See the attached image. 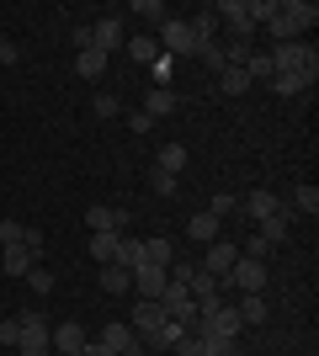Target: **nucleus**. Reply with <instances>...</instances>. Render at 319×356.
<instances>
[{
	"label": "nucleus",
	"mask_w": 319,
	"mask_h": 356,
	"mask_svg": "<svg viewBox=\"0 0 319 356\" xmlns=\"http://www.w3.org/2000/svg\"><path fill=\"white\" fill-rule=\"evenodd\" d=\"M101 293H128V271L122 266H101Z\"/></svg>",
	"instance_id": "33"
},
{
	"label": "nucleus",
	"mask_w": 319,
	"mask_h": 356,
	"mask_svg": "<svg viewBox=\"0 0 319 356\" xmlns=\"http://www.w3.org/2000/svg\"><path fill=\"white\" fill-rule=\"evenodd\" d=\"M229 287H234V293H266V261L240 255V261H234V271H229Z\"/></svg>",
	"instance_id": "6"
},
{
	"label": "nucleus",
	"mask_w": 319,
	"mask_h": 356,
	"mask_svg": "<svg viewBox=\"0 0 319 356\" xmlns=\"http://www.w3.org/2000/svg\"><path fill=\"white\" fill-rule=\"evenodd\" d=\"M293 208H298V213H309V218H314V213H319V186H309V181H304V186L293 192Z\"/></svg>",
	"instance_id": "31"
},
{
	"label": "nucleus",
	"mask_w": 319,
	"mask_h": 356,
	"mask_svg": "<svg viewBox=\"0 0 319 356\" xmlns=\"http://www.w3.org/2000/svg\"><path fill=\"white\" fill-rule=\"evenodd\" d=\"M112 266H122V271L144 266V239H128V234H122L117 239V261H112Z\"/></svg>",
	"instance_id": "20"
},
{
	"label": "nucleus",
	"mask_w": 319,
	"mask_h": 356,
	"mask_svg": "<svg viewBox=\"0 0 319 356\" xmlns=\"http://www.w3.org/2000/svg\"><path fill=\"white\" fill-rule=\"evenodd\" d=\"M160 325H165V309H160L154 298H138V309H133V335H138V341H149Z\"/></svg>",
	"instance_id": "10"
},
{
	"label": "nucleus",
	"mask_w": 319,
	"mask_h": 356,
	"mask_svg": "<svg viewBox=\"0 0 319 356\" xmlns=\"http://www.w3.org/2000/svg\"><path fill=\"white\" fill-rule=\"evenodd\" d=\"M213 16H218V22H229L240 43H250V32H256V16H250V0H224V6H218Z\"/></svg>",
	"instance_id": "7"
},
{
	"label": "nucleus",
	"mask_w": 319,
	"mask_h": 356,
	"mask_svg": "<svg viewBox=\"0 0 319 356\" xmlns=\"http://www.w3.org/2000/svg\"><path fill=\"white\" fill-rule=\"evenodd\" d=\"M186 27H192V43H197V48L218 43V16H213V11H197L192 22H186Z\"/></svg>",
	"instance_id": "16"
},
{
	"label": "nucleus",
	"mask_w": 319,
	"mask_h": 356,
	"mask_svg": "<svg viewBox=\"0 0 319 356\" xmlns=\"http://www.w3.org/2000/svg\"><path fill=\"white\" fill-rule=\"evenodd\" d=\"M75 74H80V80H101V74H106V54H101V48L75 54Z\"/></svg>",
	"instance_id": "17"
},
{
	"label": "nucleus",
	"mask_w": 319,
	"mask_h": 356,
	"mask_svg": "<svg viewBox=\"0 0 319 356\" xmlns=\"http://www.w3.org/2000/svg\"><path fill=\"white\" fill-rule=\"evenodd\" d=\"M144 112H149V118H170V112H176V90L154 86L149 96H144Z\"/></svg>",
	"instance_id": "19"
},
{
	"label": "nucleus",
	"mask_w": 319,
	"mask_h": 356,
	"mask_svg": "<svg viewBox=\"0 0 319 356\" xmlns=\"http://www.w3.org/2000/svg\"><path fill=\"white\" fill-rule=\"evenodd\" d=\"M128 128H133V134L144 138V134H149V128H154V118H149V112H144V106H133V112H128Z\"/></svg>",
	"instance_id": "36"
},
{
	"label": "nucleus",
	"mask_w": 319,
	"mask_h": 356,
	"mask_svg": "<svg viewBox=\"0 0 319 356\" xmlns=\"http://www.w3.org/2000/svg\"><path fill=\"white\" fill-rule=\"evenodd\" d=\"M234 261H240V245H234V239H213L208 255H202V271L218 282V293H229V271H234Z\"/></svg>",
	"instance_id": "3"
},
{
	"label": "nucleus",
	"mask_w": 319,
	"mask_h": 356,
	"mask_svg": "<svg viewBox=\"0 0 319 356\" xmlns=\"http://www.w3.org/2000/svg\"><path fill=\"white\" fill-rule=\"evenodd\" d=\"M149 70H154V86H165V90H170V74H176V64H170L165 54H160V59H154Z\"/></svg>",
	"instance_id": "38"
},
{
	"label": "nucleus",
	"mask_w": 319,
	"mask_h": 356,
	"mask_svg": "<svg viewBox=\"0 0 319 356\" xmlns=\"http://www.w3.org/2000/svg\"><path fill=\"white\" fill-rule=\"evenodd\" d=\"M234 208H240V202H234V197H229V192H218V197H213V202H208V213H213V218H229V213H234Z\"/></svg>",
	"instance_id": "37"
},
{
	"label": "nucleus",
	"mask_w": 319,
	"mask_h": 356,
	"mask_svg": "<svg viewBox=\"0 0 319 356\" xmlns=\"http://www.w3.org/2000/svg\"><path fill=\"white\" fill-rule=\"evenodd\" d=\"M117 239H122V234H91V255H96V266H112V261H117Z\"/></svg>",
	"instance_id": "24"
},
{
	"label": "nucleus",
	"mask_w": 319,
	"mask_h": 356,
	"mask_svg": "<svg viewBox=\"0 0 319 356\" xmlns=\"http://www.w3.org/2000/svg\"><path fill=\"white\" fill-rule=\"evenodd\" d=\"M75 356H117V351H106V346L101 341H85V346H80V351Z\"/></svg>",
	"instance_id": "42"
},
{
	"label": "nucleus",
	"mask_w": 319,
	"mask_h": 356,
	"mask_svg": "<svg viewBox=\"0 0 319 356\" xmlns=\"http://www.w3.org/2000/svg\"><path fill=\"white\" fill-rule=\"evenodd\" d=\"M122 48H128V59H138V64H154V59H160V43H154V38H128Z\"/></svg>",
	"instance_id": "25"
},
{
	"label": "nucleus",
	"mask_w": 319,
	"mask_h": 356,
	"mask_svg": "<svg viewBox=\"0 0 319 356\" xmlns=\"http://www.w3.org/2000/svg\"><path fill=\"white\" fill-rule=\"evenodd\" d=\"M197 356H240V351H234V341H224V335H197Z\"/></svg>",
	"instance_id": "27"
},
{
	"label": "nucleus",
	"mask_w": 319,
	"mask_h": 356,
	"mask_svg": "<svg viewBox=\"0 0 319 356\" xmlns=\"http://www.w3.org/2000/svg\"><path fill=\"white\" fill-rule=\"evenodd\" d=\"M245 74H250V86H256V80H272V54H266V48H250V59H245Z\"/></svg>",
	"instance_id": "22"
},
{
	"label": "nucleus",
	"mask_w": 319,
	"mask_h": 356,
	"mask_svg": "<svg viewBox=\"0 0 319 356\" xmlns=\"http://www.w3.org/2000/svg\"><path fill=\"white\" fill-rule=\"evenodd\" d=\"M85 229H91V234H122V229H128V213H122V208H106V202H91Z\"/></svg>",
	"instance_id": "8"
},
{
	"label": "nucleus",
	"mask_w": 319,
	"mask_h": 356,
	"mask_svg": "<svg viewBox=\"0 0 319 356\" xmlns=\"http://www.w3.org/2000/svg\"><path fill=\"white\" fill-rule=\"evenodd\" d=\"M160 54H165V59H186V54H197L186 16H165V22H160Z\"/></svg>",
	"instance_id": "4"
},
{
	"label": "nucleus",
	"mask_w": 319,
	"mask_h": 356,
	"mask_svg": "<svg viewBox=\"0 0 319 356\" xmlns=\"http://www.w3.org/2000/svg\"><path fill=\"white\" fill-rule=\"evenodd\" d=\"M144 266H176V250H170V239H144Z\"/></svg>",
	"instance_id": "18"
},
{
	"label": "nucleus",
	"mask_w": 319,
	"mask_h": 356,
	"mask_svg": "<svg viewBox=\"0 0 319 356\" xmlns=\"http://www.w3.org/2000/svg\"><path fill=\"white\" fill-rule=\"evenodd\" d=\"M16 325H22V335H16V356H54L48 319L38 309H22V314H16Z\"/></svg>",
	"instance_id": "2"
},
{
	"label": "nucleus",
	"mask_w": 319,
	"mask_h": 356,
	"mask_svg": "<svg viewBox=\"0 0 319 356\" xmlns=\"http://www.w3.org/2000/svg\"><path fill=\"white\" fill-rule=\"evenodd\" d=\"M266 245H282L288 239V213H277V218H261V229H256Z\"/></svg>",
	"instance_id": "26"
},
{
	"label": "nucleus",
	"mask_w": 319,
	"mask_h": 356,
	"mask_svg": "<svg viewBox=\"0 0 319 356\" xmlns=\"http://www.w3.org/2000/svg\"><path fill=\"white\" fill-rule=\"evenodd\" d=\"M27 287H32V293H38V298H48V293H54V271L32 266V271H27Z\"/></svg>",
	"instance_id": "34"
},
{
	"label": "nucleus",
	"mask_w": 319,
	"mask_h": 356,
	"mask_svg": "<svg viewBox=\"0 0 319 356\" xmlns=\"http://www.w3.org/2000/svg\"><path fill=\"white\" fill-rule=\"evenodd\" d=\"M128 287H138V298H160L170 287V271L165 266H133L128 271Z\"/></svg>",
	"instance_id": "9"
},
{
	"label": "nucleus",
	"mask_w": 319,
	"mask_h": 356,
	"mask_svg": "<svg viewBox=\"0 0 319 356\" xmlns=\"http://www.w3.org/2000/svg\"><path fill=\"white\" fill-rule=\"evenodd\" d=\"M218 80H224V90H229V96H245V90H250V74H245L240 64H229V70H218Z\"/></svg>",
	"instance_id": "29"
},
{
	"label": "nucleus",
	"mask_w": 319,
	"mask_h": 356,
	"mask_svg": "<svg viewBox=\"0 0 319 356\" xmlns=\"http://www.w3.org/2000/svg\"><path fill=\"white\" fill-rule=\"evenodd\" d=\"M272 90H277V96H304L309 80H304V74H272Z\"/></svg>",
	"instance_id": "30"
},
{
	"label": "nucleus",
	"mask_w": 319,
	"mask_h": 356,
	"mask_svg": "<svg viewBox=\"0 0 319 356\" xmlns=\"http://www.w3.org/2000/svg\"><path fill=\"white\" fill-rule=\"evenodd\" d=\"M117 356H144V341H138V346H128V351H117Z\"/></svg>",
	"instance_id": "43"
},
{
	"label": "nucleus",
	"mask_w": 319,
	"mask_h": 356,
	"mask_svg": "<svg viewBox=\"0 0 319 356\" xmlns=\"http://www.w3.org/2000/svg\"><path fill=\"white\" fill-rule=\"evenodd\" d=\"M69 38H75V54H85V48H96V38H91V22H80V27L69 32Z\"/></svg>",
	"instance_id": "40"
},
{
	"label": "nucleus",
	"mask_w": 319,
	"mask_h": 356,
	"mask_svg": "<svg viewBox=\"0 0 319 356\" xmlns=\"http://www.w3.org/2000/svg\"><path fill=\"white\" fill-rule=\"evenodd\" d=\"M218 234H224V218H213L208 208L186 218V239H197V245H213V239H218Z\"/></svg>",
	"instance_id": "13"
},
{
	"label": "nucleus",
	"mask_w": 319,
	"mask_h": 356,
	"mask_svg": "<svg viewBox=\"0 0 319 356\" xmlns=\"http://www.w3.org/2000/svg\"><path fill=\"white\" fill-rule=\"evenodd\" d=\"M149 186H154V197H176V192H181V176H170V170L154 165V170H149Z\"/></svg>",
	"instance_id": "28"
},
{
	"label": "nucleus",
	"mask_w": 319,
	"mask_h": 356,
	"mask_svg": "<svg viewBox=\"0 0 319 356\" xmlns=\"http://www.w3.org/2000/svg\"><path fill=\"white\" fill-rule=\"evenodd\" d=\"M314 22H319V6H314V0H288V6H277L261 27L272 32L277 43H298L304 32H314Z\"/></svg>",
	"instance_id": "1"
},
{
	"label": "nucleus",
	"mask_w": 319,
	"mask_h": 356,
	"mask_svg": "<svg viewBox=\"0 0 319 356\" xmlns=\"http://www.w3.org/2000/svg\"><path fill=\"white\" fill-rule=\"evenodd\" d=\"M6 43H11V38H6V32H0V48H6Z\"/></svg>",
	"instance_id": "44"
},
{
	"label": "nucleus",
	"mask_w": 319,
	"mask_h": 356,
	"mask_svg": "<svg viewBox=\"0 0 319 356\" xmlns=\"http://www.w3.org/2000/svg\"><path fill=\"white\" fill-rule=\"evenodd\" d=\"M234 314H240V325H266V293H240Z\"/></svg>",
	"instance_id": "15"
},
{
	"label": "nucleus",
	"mask_w": 319,
	"mask_h": 356,
	"mask_svg": "<svg viewBox=\"0 0 319 356\" xmlns=\"http://www.w3.org/2000/svg\"><path fill=\"white\" fill-rule=\"evenodd\" d=\"M133 16H138V22H154V27H160V22H165V0H133Z\"/></svg>",
	"instance_id": "32"
},
{
	"label": "nucleus",
	"mask_w": 319,
	"mask_h": 356,
	"mask_svg": "<svg viewBox=\"0 0 319 356\" xmlns=\"http://www.w3.org/2000/svg\"><path fill=\"white\" fill-rule=\"evenodd\" d=\"M101 346H106V351H128V346H138V335H133V325H106Z\"/></svg>",
	"instance_id": "21"
},
{
	"label": "nucleus",
	"mask_w": 319,
	"mask_h": 356,
	"mask_svg": "<svg viewBox=\"0 0 319 356\" xmlns=\"http://www.w3.org/2000/svg\"><path fill=\"white\" fill-rule=\"evenodd\" d=\"M16 335H22V325H16V319H0V346H16Z\"/></svg>",
	"instance_id": "41"
},
{
	"label": "nucleus",
	"mask_w": 319,
	"mask_h": 356,
	"mask_svg": "<svg viewBox=\"0 0 319 356\" xmlns=\"http://www.w3.org/2000/svg\"><path fill=\"white\" fill-rule=\"evenodd\" d=\"M48 341H54V356H75L80 346L91 341V335H85V325H75V319H64V325L54 330V335H48Z\"/></svg>",
	"instance_id": "11"
},
{
	"label": "nucleus",
	"mask_w": 319,
	"mask_h": 356,
	"mask_svg": "<svg viewBox=\"0 0 319 356\" xmlns=\"http://www.w3.org/2000/svg\"><path fill=\"white\" fill-rule=\"evenodd\" d=\"M154 303H160V309H165V319H176V325H186V330L197 325V298L186 293V287H181V282H170V287H165V293L154 298Z\"/></svg>",
	"instance_id": "5"
},
{
	"label": "nucleus",
	"mask_w": 319,
	"mask_h": 356,
	"mask_svg": "<svg viewBox=\"0 0 319 356\" xmlns=\"http://www.w3.org/2000/svg\"><path fill=\"white\" fill-rule=\"evenodd\" d=\"M240 208L250 213V218H256V223H261V218H277V213H288V208H282V197H277V192H266V186H256V192L245 197Z\"/></svg>",
	"instance_id": "12"
},
{
	"label": "nucleus",
	"mask_w": 319,
	"mask_h": 356,
	"mask_svg": "<svg viewBox=\"0 0 319 356\" xmlns=\"http://www.w3.org/2000/svg\"><path fill=\"white\" fill-rule=\"evenodd\" d=\"M154 165L170 170V176H181V170H186V144H160V160H154Z\"/></svg>",
	"instance_id": "23"
},
{
	"label": "nucleus",
	"mask_w": 319,
	"mask_h": 356,
	"mask_svg": "<svg viewBox=\"0 0 319 356\" xmlns=\"http://www.w3.org/2000/svg\"><path fill=\"white\" fill-rule=\"evenodd\" d=\"M91 38H96V48H101V54H112V48L128 43V38H122V22H117V16H96Z\"/></svg>",
	"instance_id": "14"
},
{
	"label": "nucleus",
	"mask_w": 319,
	"mask_h": 356,
	"mask_svg": "<svg viewBox=\"0 0 319 356\" xmlns=\"http://www.w3.org/2000/svg\"><path fill=\"white\" fill-rule=\"evenodd\" d=\"M22 234H27V223H0V245H22Z\"/></svg>",
	"instance_id": "39"
},
{
	"label": "nucleus",
	"mask_w": 319,
	"mask_h": 356,
	"mask_svg": "<svg viewBox=\"0 0 319 356\" xmlns=\"http://www.w3.org/2000/svg\"><path fill=\"white\" fill-rule=\"evenodd\" d=\"M96 118H101V122L122 118V102H117V96H96Z\"/></svg>",
	"instance_id": "35"
}]
</instances>
